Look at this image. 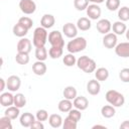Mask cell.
I'll return each instance as SVG.
<instances>
[{
  "label": "cell",
  "instance_id": "46",
  "mask_svg": "<svg viewBox=\"0 0 129 129\" xmlns=\"http://www.w3.org/2000/svg\"><path fill=\"white\" fill-rule=\"evenodd\" d=\"M105 0H89V2H92V3H95V4H101Z\"/></svg>",
  "mask_w": 129,
  "mask_h": 129
},
{
  "label": "cell",
  "instance_id": "3",
  "mask_svg": "<svg viewBox=\"0 0 129 129\" xmlns=\"http://www.w3.org/2000/svg\"><path fill=\"white\" fill-rule=\"evenodd\" d=\"M86 47H87V40L85 37H82V36L73 38L67 44V49L71 53H77V52L83 51Z\"/></svg>",
  "mask_w": 129,
  "mask_h": 129
},
{
  "label": "cell",
  "instance_id": "32",
  "mask_svg": "<svg viewBox=\"0 0 129 129\" xmlns=\"http://www.w3.org/2000/svg\"><path fill=\"white\" fill-rule=\"evenodd\" d=\"M118 18L123 22L129 20V8L127 6H123V7L119 8V10H118Z\"/></svg>",
  "mask_w": 129,
  "mask_h": 129
},
{
  "label": "cell",
  "instance_id": "45",
  "mask_svg": "<svg viewBox=\"0 0 129 129\" xmlns=\"http://www.w3.org/2000/svg\"><path fill=\"white\" fill-rule=\"evenodd\" d=\"M120 129H129V121L126 120L120 125Z\"/></svg>",
  "mask_w": 129,
  "mask_h": 129
},
{
  "label": "cell",
  "instance_id": "30",
  "mask_svg": "<svg viewBox=\"0 0 129 129\" xmlns=\"http://www.w3.org/2000/svg\"><path fill=\"white\" fill-rule=\"evenodd\" d=\"M63 47H58V46H51L48 50V54L51 58L55 59V58H58L62 55V52H63Z\"/></svg>",
  "mask_w": 129,
  "mask_h": 129
},
{
  "label": "cell",
  "instance_id": "4",
  "mask_svg": "<svg viewBox=\"0 0 129 129\" xmlns=\"http://www.w3.org/2000/svg\"><path fill=\"white\" fill-rule=\"evenodd\" d=\"M105 98H106L107 102L114 107H122L125 103L124 96L116 90H109L106 93Z\"/></svg>",
  "mask_w": 129,
  "mask_h": 129
},
{
  "label": "cell",
  "instance_id": "48",
  "mask_svg": "<svg viewBox=\"0 0 129 129\" xmlns=\"http://www.w3.org/2000/svg\"><path fill=\"white\" fill-rule=\"evenodd\" d=\"M125 33H126V38H127V39L129 40V29H127Z\"/></svg>",
  "mask_w": 129,
  "mask_h": 129
},
{
  "label": "cell",
  "instance_id": "34",
  "mask_svg": "<svg viewBox=\"0 0 129 129\" xmlns=\"http://www.w3.org/2000/svg\"><path fill=\"white\" fill-rule=\"evenodd\" d=\"M15 60L19 64H27L29 62V55L25 52H17L15 56Z\"/></svg>",
  "mask_w": 129,
  "mask_h": 129
},
{
  "label": "cell",
  "instance_id": "40",
  "mask_svg": "<svg viewBox=\"0 0 129 129\" xmlns=\"http://www.w3.org/2000/svg\"><path fill=\"white\" fill-rule=\"evenodd\" d=\"M35 118H36V120L41 121V122L46 121V120L48 119V113H47L46 110H44V109H40V110H38V111L36 112Z\"/></svg>",
  "mask_w": 129,
  "mask_h": 129
},
{
  "label": "cell",
  "instance_id": "6",
  "mask_svg": "<svg viewBox=\"0 0 129 129\" xmlns=\"http://www.w3.org/2000/svg\"><path fill=\"white\" fill-rule=\"evenodd\" d=\"M19 8L20 10L27 15H30L35 12L36 10V4L33 0H20L19 2Z\"/></svg>",
  "mask_w": 129,
  "mask_h": 129
},
{
  "label": "cell",
  "instance_id": "22",
  "mask_svg": "<svg viewBox=\"0 0 129 129\" xmlns=\"http://www.w3.org/2000/svg\"><path fill=\"white\" fill-rule=\"evenodd\" d=\"M48 123H49V125L52 128H59L62 125L63 120H62L60 115H58V114H51L48 117Z\"/></svg>",
  "mask_w": 129,
  "mask_h": 129
},
{
  "label": "cell",
  "instance_id": "35",
  "mask_svg": "<svg viewBox=\"0 0 129 129\" xmlns=\"http://www.w3.org/2000/svg\"><path fill=\"white\" fill-rule=\"evenodd\" d=\"M77 126H78V122L75 121L73 118H71L70 116H68L63 123H62V127L63 129H77Z\"/></svg>",
  "mask_w": 129,
  "mask_h": 129
},
{
  "label": "cell",
  "instance_id": "12",
  "mask_svg": "<svg viewBox=\"0 0 129 129\" xmlns=\"http://www.w3.org/2000/svg\"><path fill=\"white\" fill-rule=\"evenodd\" d=\"M96 27H97V30L102 33V34H107L110 32V30L112 29V23L110 22V20L108 19H100L97 24H96Z\"/></svg>",
  "mask_w": 129,
  "mask_h": 129
},
{
  "label": "cell",
  "instance_id": "15",
  "mask_svg": "<svg viewBox=\"0 0 129 129\" xmlns=\"http://www.w3.org/2000/svg\"><path fill=\"white\" fill-rule=\"evenodd\" d=\"M73 104H74V107H75L76 109H79V110H81V111H84V110H86V109L88 108V106H89V101H88V99H87L86 97H84V96H77V97L74 99Z\"/></svg>",
  "mask_w": 129,
  "mask_h": 129
},
{
  "label": "cell",
  "instance_id": "43",
  "mask_svg": "<svg viewBox=\"0 0 129 129\" xmlns=\"http://www.w3.org/2000/svg\"><path fill=\"white\" fill-rule=\"evenodd\" d=\"M30 128H31V129H43V128H44V125L42 124L41 121H38V120L35 121V120H34V122L31 124Z\"/></svg>",
  "mask_w": 129,
  "mask_h": 129
},
{
  "label": "cell",
  "instance_id": "18",
  "mask_svg": "<svg viewBox=\"0 0 129 129\" xmlns=\"http://www.w3.org/2000/svg\"><path fill=\"white\" fill-rule=\"evenodd\" d=\"M55 23V18L51 14H44L40 19V26L44 28H51Z\"/></svg>",
  "mask_w": 129,
  "mask_h": 129
},
{
  "label": "cell",
  "instance_id": "7",
  "mask_svg": "<svg viewBox=\"0 0 129 129\" xmlns=\"http://www.w3.org/2000/svg\"><path fill=\"white\" fill-rule=\"evenodd\" d=\"M118 38H117V34H115L114 32H109L107 34H104L103 37V45L106 48H115V46L118 44L117 43Z\"/></svg>",
  "mask_w": 129,
  "mask_h": 129
},
{
  "label": "cell",
  "instance_id": "33",
  "mask_svg": "<svg viewBox=\"0 0 129 129\" xmlns=\"http://www.w3.org/2000/svg\"><path fill=\"white\" fill-rule=\"evenodd\" d=\"M62 62L64 63V66L67 67H73L75 64H77V58L76 56L74 55V53H68L63 56L62 58Z\"/></svg>",
  "mask_w": 129,
  "mask_h": 129
},
{
  "label": "cell",
  "instance_id": "39",
  "mask_svg": "<svg viewBox=\"0 0 129 129\" xmlns=\"http://www.w3.org/2000/svg\"><path fill=\"white\" fill-rule=\"evenodd\" d=\"M18 23H20L21 25H23L24 27H26L28 30H29V29L32 27V25H33L32 19L29 18V17H27V16H22V17H20V18L18 19Z\"/></svg>",
  "mask_w": 129,
  "mask_h": 129
},
{
  "label": "cell",
  "instance_id": "29",
  "mask_svg": "<svg viewBox=\"0 0 129 129\" xmlns=\"http://www.w3.org/2000/svg\"><path fill=\"white\" fill-rule=\"evenodd\" d=\"M35 57L37 60H41L44 61L47 58V50L44 46H40V47H36L35 48Z\"/></svg>",
  "mask_w": 129,
  "mask_h": 129
},
{
  "label": "cell",
  "instance_id": "2",
  "mask_svg": "<svg viewBox=\"0 0 129 129\" xmlns=\"http://www.w3.org/2000/svg\"><path fill=\"white\" fill-rule=\"evenodd\" d=\"M48 38V34L46 31V28L39 26L34 29L33 32V38H32V43L35 47H40L44 46Z\"/></svg>",
  "mask_w": 129,
  "mask_h": 129
},
{
  "label": "cell",
  "instance_id": "9",
  "mask_svg": "<svg viewBox=\"0 0 129 129\" xmlns=\"http://www.w3.org/2000/svg\"><path fill=\"white\" fill-rule=\"evenodd\" d=\"M86 11H87V15H88L89 18L92 19V20H97V19H99L100 16H101V13H102V10H101L100 6H99L98 4H95V3L89 5V6L87 7Z\"/></svg>",
  "mask_w": 129,
  "mask_h": 129
},
{
  "label": "cell",
  "instance_id": "23",
  "mask_svg": "<svg viewBox=\"0 0 129 129\" xmlns=\"http://www.w3.org/2000/svg\"><path fill=\"white\" fill-rule=\"evenodd\" d=\"M73 106H74V104H73L72 100H69V99L64 98V99L59 101V103L57 105V108H58V110L60 112H64L66 113V112H70L73 109Z\"/></svg>",
  "mask_w": 129,
  "mask_h": 129
},
{
  "label": "cell",
  "instance_id": "38",
  "mask_svg": "<svg viewBox=\"0 0 129 129\" xmlns=\"http://www.w3.org/2000/svg\"><path fill=\"white\" fill-rule=\"evenodd\" d=\"M106 7L110 11H116L120 7V0H106Z\"/></svg>",
  "mask_w": 129,
  "mask_h": 129
},
{
  "label": "cell",
  "instance_id": "27",
  "mask_svg": "<svg viewBox=\"0 0 129 129\" xmlns=\"http://www.w3.org/2000/svg\"><path fill=\"white\" fill-rule=\"evenodd\" d=\"M115 107L112 105H105L101 108V114L105 118H112L115 115Z\"/></svg>",
  "mask_w": 129,
  "mask_h": 129
},
{
  "label": "cell",
  "instance_id": "36",
  "mask_svg": "<svg viewBox=\"0 0 129 129\" xmlns=\"http://www.w3.org/2000/svg\"><path fill=\"white\" fill-rule=\"evenodd\" d=\"M74 6L79 11L86 10L89 6V0H74Z\"/></svg>",
  "mask_w": 129,
  "mask_h": 129
},
{
  "label": "cell",
  "instance_id": "25",
  "mask_svg": "<svg viewBox=\"0 0 129 129\" xmlns=\"http://www.w3.org/2000/svg\"><path fill=\"white\" fill-rule=\"evenodd\" d=\"M12 31H13V34H14L15 36H18V37H24V36L27 34L28 29H27L26 27H24L23 25H21L20 23L17 22V23L13 26Z\"/></svg>",
  "mask_w": 129,
  "mask_h": 129
},
{
  "label": "cell",
  "instance_id": "10",
  "mask_svg": "<svg viewBox=\"0 0 129 129\" xmlns=\"http://www.w3.org/2000/svg\"><path fill=\"white\" fill-rule=\"evenodd\" d=\"M31 41L26 38V37H21V39L17 42V52H25V53H29L31 51Z\"/></svg>",
  "mask_w": 129,
  "mask_h": 129
},
{
  "label": "cell",
  "instance_id": "42",
  "mask_svg": "<svg viewBox=\"0 0 129 129\" xmlns=\"http://www.w3.org/2000/svg\"><path fill=\"white\" fill-rule=\"evenodd\" d=\"M69 116L71 118H73L75 121L79 122L82 118V113H81V110L79 109H72L70 112H69Z\"/></svg>",
  "mask_w": 129,
  "mask_h": 129
},
{
  "label": "cell",
  "instance_id": "14",
  "mask_svg": "<svg viewBox=\"0 0 129 129\" xmlns=\"http://www.w3.org/2000/svg\"><path fill=\"white\" fill-rule=\"evenodd\" d=\"M101 91V85L99 83V81L96 80H90L87 84V92L92 95V96H96L100 93Z\"/></svg>",
  "mask_w": 129,
  "mask_h": 129
},
{
  "label": "cell",
  "instance_id": "26",
  "mask_svg": "<svg viewBox=\"0 0 129 129\" xmlns=\"http://www.w3.org/2000/svg\"><path fill=\"white\" fill-rule=\"evenodd\" d=\"M95 78L100 82H104L109 78V71L106 68H99L95 71Z\"/></svg>",
  "mask_w": 129,
  "mask_h": 129
},
{
  "label": "cell",
  "instance_id": "5",
  "mask_svg": "<svg viewBox=\"0 0 129 129\" xmlns=\"http://www.w3.org/2000/svg\"><path fill=\"white\" fill-rule=\"evenodd\" d=\"M48 42L50 43L51 46H58V47L64 46V40H63L62 34L58 30H52L51 32H49Z\"/></svg>",
  "mask_w": 129,
  "mask_h": 129
},
{
  "label": "cell",
  "instance_id": "41",
  "mask_svg": "<svg viewBox=\"0 0 129 129\" xmlns=\"http://www.w3.org/2000/svg\"><path fill=\"white\" fill-rule=\"evenodd\" d=\"M119 78L123 83H129V68H124L119 72Z\"/></svg>",
  "mask_w": 129,
  "mask_h": 129
},
{
  "label": "cell",
  "instance_id": "21",
  "mask_svg": "<svg viewBox=\"0 0 129 129\" xmlns=\"http://www.w3.org/2000/svg\"><path fill=\"white\" fill-rule=\"evenodd\" d=\"M92 26V23H91V20L90 18H87V17H81L78 19L77 21V27L78 29L82 30V31H87L91 28Z\"/></svg>",
  "mask_w": 129,
  "mask_h": 129
},
{
  "label": "cell",
  "instance_id": "19",
  "mask_svg": "<svg viewBox=\"0 0 129 129\" xmlns=\"http://www.w3.org/2000/svg\"><path fill=\"white\" fill-rule=\"evenodd\" d=\"M46 64L44 63V61L41 60H37L32 64V71L36 76H43L46 73Z\"/></svg>",
  "mask_w": 129,
  "mask_h": 129
},
{
  "label": "cell",
  "instance_id": "16",
  "mask_svg": "<svg viewBox=\"0 0 129 129\" xmlns=\"http://www.w3.org/2000/svg\"><path fill=\"white\" fill-rule=\"evenodd\" d=\"M0 104L3 107H9L14 105V96L10 92H5L0 95Z\"/></svg>",
  "mask_w": 129,
  "mask_h": 129
},
{
  "label": "cell",
  "instance_id": "47",
  "mask_svg": "<svg viewBox=\"0 0 129 129\" xmlns=\"http://www.w3.org/2000/svg\"><path fill=\"white\" fill-rule=\"evenodd\" d=\"M95 128H106L104 125H94L93 126V129H95Z\"/></svg>",
  "mask_w": 129,
  "mask_h": 129
},
{
  "label": "cell",
  "instance_id": "44",
  "mask_svg": "<svg viewBox=\"0 0 129 129\" xmlns=\"http://www.w3.org/2000/svg\"><path fill=\"white\" fill-rule=\"evenodd\" d=\"M0 84H1L0 91H1V92H3V91L5 90V86H7V84H6V82H5V80H4L3 78H1V79H0Z\"/></svg>",
  "mask_w": 129,
  "mask_h": 129
},
{
  "label": "cell",
  "instance_id": "28",
  "mask_svg": "<svg viewBox=\"0 0 129 129\" xmlns=\"http://www.w3.org/2000/svg\"><path fill=\"white\" fill-rule=\"evenodd\" d=\"M77 90L75 87L73 86H68L63 89V92H62V95L66 99H69V100H74L76 97H77Z\"/></svg>",
  "mask_w": 129,
  "mask_h": 129
},
{
  "label": "cell",
  "instance_id": "8",
  "mask_svg": "<svg viewBox=\"0 0 129 129\" xmlns=\"http://www.w3.org/2000/svg\"><path fill=\"white\" fill-rule=\"evenodd\" d=\"M6 84H7L6 87L10 92H16L17 90H19V88L21 86V80L18 76L12 75V76L8 77Z\"/></svg>",
  "mask_w": 129,
  "mask_h": 129
},
{
  "label": "cell",
  "instance_id": "13",
  "mask_svg": "<svg viewBox=\"0 0 129 129\" xmlns=\"http://www.w3.org/2000/svg\"><path fill=\"white\" fill-rule=\"evenodd\" d=\"M115 52L120 57H129V41L118 43L115 46Z\"/></svg>",
  "mask_w": 129,
  "mask_h": 129
},
{
  "label": "cell",
  "instance_id": "20",
  "mask_svg": "<svg viewBox=\"0 0 129 129\" xmlns=\"http://www.w3.org/2000/svg\"><path fill=\"white\" fill-rule=\"evenodd\" d=\"M112 30H113V32L115 34L122 35V34H124L126 32L127 27H126V24L123 21L119 20V21H116V22H114L112 24Z\"/></svg>",
  "mask_w": 129,
  "mask_h": 129
},
{
  "label": "cell",
  "instance_id": "17",
  "mask_svg": "<svg viewBox=\"0 0 129 129\" xmlns=\"http://www.w3.org/2000/svg\"><path fill=\"white\" fill-rule=\"evenodd\" d=\"M34 120H35L34 116H33L31 113H29V112L23 113V114L20 116V119H19L21 126H22V127H25V128L30 127L31 124L34 122Z\"/></svg>",
  "mask_w": 129,
  "mask_h": 129
},
{
  "label": "cell",
  "instance_id": "1",
  "mask_svg": "<svg viewBox=\"0 0 129 129\" xmlns=\"http://www.w3.org/2000/svg\"><path fill=\"white\" fill-rule=\"evenodd\" d=\"M77 66L80 70H82L83 72L87 73V74H91L93 72L96 71V68H97V64H96V61L87 56V55H82L80 56L78 59H77Z\"/></svg>",
  "mask_w": 129,
  "mask_h": 129
},
{
  "label": "cell",
  "instance_id": "24",
  "mask_svg": "<svg viewBox=\"0 0 129 129\" xmlns=\"http://www.w3.org/2000/svg\"><path fill=\"white\" fill-rule=\"evenodd\" d=\"M19 109L20 108H18V107H16L15 105L14 106H9V107H7V109L5 110V112H4V115L5 116H7V117H9L11 120H15L18 116H19Z\"/></svg>",
  "mask_w": 129,
  "mask_h": 129
},
{
  "label": "cell",
  "instance_id": "37",
  "mask_svg": "<svg viewBox=\"0 0 129 129\" xmlns=\"http://www.w3.org/2000/svg\"><path fill=\"white\" fill-rule=\"evenodd\" d=\"M0 129H12L11 119L7 116H3L0 118Z\"/></svg>",
  "mask_w": 129,
  "mask_h": 129
},
{
  "label": "cell",
  "instance_id": "11",
  "mask_svg": "<svg viewBox=\"0 0 129 129\" xmlns=\"http://www.w3.org/2000/svg\"><path fill=\"white\" fill-rule=\"evenodd\" d=\"M62 33L69 38H75L78 34V27L72 22H68L62 26Z\"/></svg>",
  "mask_w": 129,
  "mask_h": 129
},
{
  "label": "cell",
  "instance_id": "31",
  "mask_svg": "<svg viewBox=\"0 0 129 129\" xmlns=\"http://www.w3.org/2000/svg\"><path fill=\"white\" fill-rule=\"evenodd\" d=\"M14 105L18 108H22L26 105V98L23 94L17 93L16 95H14Z\"/></svg>",
  "mask_w": 129,
  "mask_h": 129
}]
</instances>
